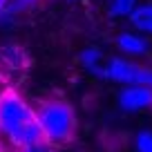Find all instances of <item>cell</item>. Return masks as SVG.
Returning a JSON list of instances; mask_svg holds the SVG:
<instances>
[{
  "instance_id": "ba28073f",
  "label": "cell",
  "mask_w": 152,
  "mask_h": 152,
  "mask_svg": "<svg viewBox=\"0 0 152 152\" xmlns=\"http://www.w3.org/2000/svg\"><path fill=\"white\" fill-rule=\"evenodd\" d=\"M137 5H139V0H110L107 2V11H110L112 18H123V16L132 14Z\"/></svg>"
},
{
  "instance_id": "6da1fadb",
  "label": "cell",
  "mask_w": 152,
  "mask_h": 152,
  "mask_svg": "<svg viewBox=\"0 0 152 152\" xmlns=\"http://www.w3.org/2000/svg\"><path fill=\"white\" fill-rule=\"evenodd\" d=\"M0 132L16 150L47 141L38 123L36 107H31L16 90L0 92Z\"/></svg>"
},
{
  "instance_id": "8fae6325",
  "label": "cell",
  "mask_w": 152,
  "mask_h": 152,
  "mask_svg": "<svg viewBox=\"0 0 152 152\" xmlns=\"http://www.w3.org/2000/svg\"><path fill=\"white\" fill-rule=\"evenodd\" d=\"M18 152H58L56 145L49 141H43V143H36V145H29L25 148V150H18Z\"/></svg>"
},
{
  "instance_id": "30bf717a",
  "label": "cell",
  "mask_w": 152,
  "mask_h": 152,
  "mask_svg": "<svg viewBox=\"0 0 152 152\" xmlns=\"http://www.w3.org/2000/svg\"><path fill=\"white\" fill-rule=\"evenodd\" d=\"M20 9H25V5L20 0H0V20L16 14V11H20Z\"/></svg>"
},
{
  "instance_id": "9c48e42d",
  "label": "cell",
  "mask_w": 152,
  "mask_h": 152,
  "mask_svg": "<svg viewBox=\"0 0 152 152\" xmlns=\"http://www.w3.org/2000/svg\"><path fill=\"white\" fill-rule=\"evenodd\" d=\"M134 150L137 152H152V132L150 130H141L134 139Z\"/></svg>"
},
{
  "instance_id": "8992f818",
  "label": "cell",
  "mask_w": 152,
  "mask_h": 152,
  "mask_svg": "<svg viewBox=\"0 0 152 152\" xmlns=\"http://www.w3.org/2000/svg\"><path fill=\"white\" fill-rule=\"evenodd\" d=\"M128 18H130V25H132L137 31L145 34V36H152V2L137 5Z\"/></svg>"
},
{
  "instance_id": "3957f363",
  "label": "cell",
  "mask_w": 152,
  "mask_h": 152,
  "mask_svg": "<svg viewBox=\"0 0 152 152\" xmlns=\"http://www.w3.org/2000/svg\"><path fill=\"white\" fill-rule=\"evenodd\" d=\"M105 78L121 85H148L152 87V67L132 63L128 58L112 56L105 65Z\"/></svg>"
},
{
  "instance_id": "5b68a950",
  "label": "cell",
  "mask_w": 152,
  "mask_h": 152,
  "mask_svg": "<svg viewBox=\"0 0 152 152\" xmlns=\"http://www.w3.org/2000/svg\"><path fill=\"white\" fill-rule=\"evenodd\" d=\"M116 47L128 56H148L150 54V40L141 31H121L116 36Z\"/></svg>"
},
{
  "instance_id": "52a82bcc",
  "label": "cell",
  "mask_w": 152,
  "mask_h": 152,
  "mask_svg": "<svg viewBox=\"0 0 152 152\" xmlns=\"http://www.w3.org/2000/svg\"><path fill=\"white\" fill-rule=\"evenodd\" d=\"M101 49L99 47H85L81 52V56H78V61H81V65L85 67L90 74L99 76V78H105V67H101Z\"/></svg>"
},
{
  "instance_id": "7a4b0ae2",
  "label": "cell",
  "mask_w": 152,
  "mask_h": 152,
  "mask_svg": "<svg viewBox=\"0 0 152 152\" xmlns=\"http://www.w3.org/2000/svg\"><path fill=\"white\" fill-rule=\"evenodd\" d=\"M36 116L45 139L54 145H65L72 143L76 137V112L67 101L63 99H49L40 101L36 107Z\"/></svg>"
},
{
  "instance_id": "277c9868",
  "label": "cell",
  "mask_w": 152,
  "mask_h": 152,
  "mask_svg": "<svg viewBox=\"0 0 152 152\" xmlns=\"http://www.w3.org/2000/svg\"><path fill=\"white\" fill-rule=\"evenodd\" d=\"M119 107L123 112H143L152 107V87L148 85H125L119 92Z\"/></svg>"
},
{
  "instance_id": "7c38bea8",
  "label": "cell",
  "mask_w": 152,
  "mask_h": 152,
  "mask_svg": "<svg viewBox=\"0 0 152 152\" xmlns=\"http://www.w3.org/2000/svg\"><path fill=\"white\" fill-rule=\"evenodd\" d=\"M20 2H23L25 7H29V5H34V2H38V0H20Z\"/></svg>"
},
{
  "instance_id": "4fadbf2b",
  "label": "cell",
  "mask_w": 152,
  "mask_h": 152,
  "mask_svg": "<svg viewBox=\"0 0 152 152\" xmlns=\"http://www.w3.org/2000/svg\"><path fill=\"white\" fill-rule=\"evenodd\" d=\"M0 152H5V150H2V145H0Z\"/></svg>"
}]
</instances>
